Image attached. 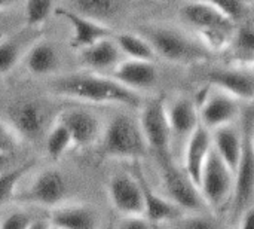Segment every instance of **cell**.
<instances>
[{
  "mask_svg": "<svg viewBox=\"0 0 254 229\" xmlns=\"http://www.w3.org/2000/svg\"><path fill=\"white\" fill-rule=\"evenodd\" d=\"M52 94L85 104L141 107V97L129 91L112 76L95 72L70 73L49 82Z\"/></svg>",
  "mask_w": 254,
  "mask_h": 229,
  "instance_id": "1",
  "label": "cell"
},
{
  "mask_svg": "<svg viewBox=\"0 0 254 229\" xmlns=\"http://www.w3.org/2000/svg\"><path fill=\"white\" fill-rule=\"evenodd\" d=\"M140 33L150 42L156 57L174 64H199L213 55L198 37L171 25L147 24Z\"/></svg>",
  "mask_w": 254,
  "mask_h": 229,
  "instance_id": "2",
  "label": "cell"
},
{
  "mask_svg": "<svg viewBox=\"0 0 254 229\" xmlns=\"http://www.w3.org/2000/svg\"><path fill=\"white\" fill-rule=\"evenodd\" d=\"M185 24L198 33V39L208 51L222 52L229 48L235 31V21L220 9L193 0H185L179 9Z\"/></svg>",
  "mask_w": 254,
  "mask_h": 229,
  "instance_id": "3",
  "label": "cell"
},
{
  "mask_svg": "<svg viewBox=\"0 0 254 229\" xmlns=\"http://www.w3.org/2000/svg\"><path fill=\"white\" fill-rule=\"evenodd\" d=\"M100 142L103 155L109 159L138 162L149 155L138 118L125 113L115 115L107 122Z\"/></svg>",
  "mask_w": 254,
  "mask_h": 229,
  "instance_id": "4",
  "label": "cell"
},
{
  "mask_svg": "<svg viewBox=\"0 0 254 229\" xmlns=\"http://www.w3.org/2000/svg\"><path fill=\"white\" fill-rule=\"evenodd\" d=\"M138 124L143 131L149 155H152L158 164L176 159L164 97H155L141 104Z\"/></svg>",
  "mask_w": 254,
  "mask_h": 229,
  "instance_id": "5",
  "label": "cell"
},
{
  "mask_svg": "<svg viewBox=\"0 0 254 229\" xmlns=\"http://www.w3.org/2000/svg\"><path fill=\"white\" fill-rule=\"evenodd\" d=\"M254 110L243 113L244 148L243 156L235 171V188L231 201L232 218L235 224L254 206V148L252 142V122Z\"/></svg>",
  "mask_w": 254,
  "mask_h": 229,
  "instance_id": "6",
  "label": "cell"
},
{
  "mask_svg": "<svg viewBox=\"0 0 254 229\" xmlns=\"http://www.w3.org/2000/svg\"><path fill=\"white\" fill-rule=\"evenodd\" d=\"M235 188V173L223 162L217 152L211 151L199 182L201 195L210 212H220L231 206Z\"/></svg>",
  "mask_w": 254,
  "mask_h": 229,
  "instance_id": "7",
  "label": "cell"
},
{
  "mask_svg": "<svg viewBox=\"0 0 254 229\" xmlns=\"http://www.w3.org/2000/svg\"><path fill=\"white\" fill-rule=\"evenodd\" d=\"M195 101L198 106L199 122L210 131L235 124L244 113L241 101L237 97L204 83Z\"/></svg>",
  "mask_w": 254,
  "mask_h": 229,
  "instance_id": "8",
  "label": "cell"
},
{
  "mask_svg": "<svg viewBox=\"0 0 254 229\" xmlns=\"http://www.w3.org/2000/svg\"><path fill=\"white\" fill-rule=\"evenodd\" d=\"M167 197L177 204L185 213L208 212L199 188L189 179L177 159L158 164Z\"/></svg>",
  "mask_w": 254,
  "mask_h": 229,
  "instance_id": "9",
  "label": "cell"
},
{
  "mask_svg": "<svg viewBox=\"0 0 254 229\" xmlns=\"http://www.w3.org/2000/svg\"><path fill=\"white\" fill-rule=\"evenodd\" d=\"M68 191V180L61 170L45 168L34 176L18 201L52 210L65 203Z\"/></svg>",
  "mask_w": 254,
  "mask_h": 229,
  "instance_id": "10",
  "label": "cell"
},
{
  "mask_svg": "<svg viewBox=\"0 0 254 229\" xmlns=\"http://www.w3.org/2000/svg\"><path fill=\"white\" fill-rule=\"evenodd\" d=\"M165 109L173 137V151L177 159V156L180 158L185 145L201 124L198 106L196 101L188 95H176L170 100L165 98Z\"/></svg>",
  "mask_w": 254,
  "mask_h": 229,
  "instance_id": "11",
  "label": "cell"
},
{
  "mask_svg": "<svg viewBox=\"0 0 254 229\" xmlns=\"http://www.w3.org/2000/svg\"><path fill=\"white\" fill-rule=\"evenodd\" d=\"M110 206L121 216H144V198L140 182L134 173H115L107 180Z\"/></svg>",
  "mask_w": 254,
  "mask_h": 229,
  "instance_id": "12",
  "label": "cell"
},
{
  "mask_svg": "<svg viewBox=\"0 0 254 229\" xmlns=\"http://www.w3.org/2000/svg\"><path fill=\"white\" fill-rule=\"evenodd\" d=\"M202 83L222 89L240 101H254V70L240 66L211 67L201 75Z\"/></svg>",
  "mask_w": 254,
  "mask_h": 229,
  "instance_id": "13",
  "label": "cell"
},
{
  "mask_svg": "<svg viewBox=\"0 0 254 229\" xmlns=\"http://www.w3.org/2000/svg\"><path fill=\"white\" fill-rule=\"evenodd\" d=\"M57 119L68 128L74 148H89L95 145L101 140L106 127L94 112L82 107H68L60 112Z\"/></svg>",
  "mask_w": 254,
  "mask_h": 229,
  "instance_id": "14",
  "label": "cell"
},
{
  "mask_svg": "<svg viewBox=\"0 0 254 229\" xmlns=\"http://www.w3.org/2000/svg\"><path fill=\"white\" fill-rule=\"evenodd\" d=\"M54 13L57 16L63 18L64 21H67L73 27V36L70 40L71 49L82 51L100 40L115 36V31L110 25H106L103 22L86 18L76 10L65 9V7H57V9H54Z\"/></svg>",
  "mask_w": 254,
  "mask_h": 229,
  "instance_id": "15",
  "label": "cell"
},
{
  "mask_svg": "<svg viewBox=\"0 0 254 229\" xmlns=\"http://www.w3.org/2000/svg\"><path fill=\"white\" fill-rule=\"evenodd\" d=\"M121 85L128 88L132 92L150 91L159 83V72L155 66V61H143V60H122L118 67L110 75Z\"/></svg>",
  "mask_w": 254,
  "mask_h": 229,
  "instance_id": "16",
  "label": "cell"
},
{
  "mask_svg": "<svg viewBox=\"0 0 254 229\" xmlns=\"http://www.w3.org/2000/svg\"><path fill=\"white\" fill-rule=\"evenodd\" d=\"M211 151H213L211 131L199 124V127L195 130V133L190 136V139L185 145L183 152L180 155L182 168L185 170V173L189 176V179L198 188H199V182H201V176H202L205 162H207Z\"/></svg>",
  "mask_w": 254,
  "mask_h": 229,
  "instance_id": "17",
  "label": "cell"
},
{
  "mask_svg": "<svg viewBox=\"0 0 254 229\" xmlns=\"http://www.w3.org/2000/svg\"><path fill=\"white\" fill-rule=\"evenodd\" d=\"M132 173L137 176L140 182L143 198H144V216L149 219L150 224H153L155 227L161 224H171L176 219H179L182 215H185V212L177 204H174L167 195L159 194L149 183L140 167H135Z\"/></svg>",
  "mask_w": 254,
  "mask_h": 229,
  "instance_id": "18",
  "label": "cell"
},
{
  "mask_svg": "<svg viewBox=\"0 0 254 229\" xmlns=\"http://www.w3.org/2000/svg\"><path fill=\"white\" fill-rule=\"evenodd\" d=\"M54 229H100L101 216L98 210L85 203H64L49 213Z\"/></svg>",
  "mask_w": 254,
  "mask_h": 229,
  "instance_id": "19",
  "label": "cell"
},
{
  "mask_svg": "<svg viewBox=\"0 0 254 229\" xmlns=\"http://www.w3.org/2000/svg\"><path fill=\"white\" fill-rule=\"evenodd\" d=\"M79 60L91 72L100 75L104 72H110L112 75V72L124 60V55L118 43L115 42V36H113L79 51Z\"/></svg>",
  "mask_w": 254,
  "mask_h": 229,
  "instance_id": "20",
  "label": "cell"
},
{
  "mask_svg": "<svg viewBox=\"0 0 254 229\" xmlns=\"http://www.w3.org/2000/svg\"><path fill=\"white\" fill-rule=\"evenodd\" d=\"M213 148L223 162L235 173L243 156L244 148V130L235 124L220 127L211 131Z\"/></svg>",
  "mask_w": 254,
  "mask_h": 229,
  "instance_id": "21",
  "label": "cell"
},
{
  "mask_svg": "<svg viewBox=\"0 0 254 229\" xmlns=\"http://www.w3.org/2000/svg\"><path fill=\"white\" fill-rule=\"evenodd\" d=\"M45 112L37 101H22L10 112V125L21 139H34L45 128Z\"/></svg>",
  "mask_w": 254,
  "mask_h": 229,
  "instance_id": "22",
  "label": "cell"
},
{
  "mask_svg": "<svg viewBox=\"0 0 254 229\" xmlns=\"http://www.w3.org/2000/svg\"><path fill=\"white\" fill-rule=\"evenodd\" d=\"M61 55L57 46L48 40L34 43L25 54V67L33 76H51L58 72Z\"/></svg>",
  "mask_w": 254,
  "mask_h": 229,
  "instance_id": "23",
  "label": "cell"
},
{
  "mask_svg": "<svg viewBox=\"0 0 254 229\" xmlns=\"http://www.w3.org/2000/svg\"><path fill=\"white\" fill-rule=\"evenodd\" d=\"M74 10L94 21L109 25L128 9V0H73Z\"/></svg>",
  "mask_w": 254,
  "mask_h": 229,
  "instance_id": "24",
  "label": "cell"
},
{
  "mask_svg": "<svg viewBox=\"0 0 254 229\" xmlns=\"http://www.w3.org/2000/svg\"><path fill=\"white\" fill-rule=\"evenodd\" d=\"M115 42L118 43L122 55H125L129 60L155 61L158 58L150 42L141 33H115Z\"/></svg>",
  "mask_w": 254,
  "mask_h": 229,
  "instance_id": "25",
  "label": "cell"
},
{
  "mask_svg": "<svg viewBox=\"0 0 254 229\" xmlns=\"http://www.w3.org/2000/svg\"><path fill=\"white\" fill-rule=\"evenodd\" d=\"M71 148H74V145L68 128L61 121L55 119L45 137V152L52 161H60Z\"/></svg>",
  "mask_w": 254,
  "mask_h": 229,
  "instance_id": "26",
  "label": "cell"
},
{
  "mask_svg": "<svg viewBox=\"0 0 254 229\" xmlns=\"http://www.w3.org/2000/svg\"><path fill=\"white\" fill-rule=\"evenodd\" d=\"M34 161H27L21 165L10 167L9 170L0 173V207L10 203L18 192L21 180L33 170Z\"/></svg>",
  "mask_w": 254,
  "mask_h": 229,
  "instance_id": "27",
  "label": "cell"
},
{
  "mask_svg": "<svg viewBox=\"0 0 254 229\" xmlns=\"http://www.w3.org/2000/svg\"><path fill=\"white\" fill-rule=\"evenodd\" d=\"M228 49H231L240 63L252 61L254 57V24H244L237 27Z\"/></svg>",
  "mask_w": 254,
  "mask_h": 229,
  "instance_id": "28",
  "label": "cell"
},
{
  "mask_svg": "<svg viewBox=\"0 0 254 229\" xmlns=\"http://www.w3.org/2000/svg\"><path fill=\"white\" fill-rule=\"evenodd\" d=\"M54 10V0H25L24 18L28 27H42Z\"/></svg>",
  "mask_w": 254,
  "mask_h": 229,
  "instance_id": "29",
  "label": "cell"
},
{
  "mask_svg": "<svg viewBox=\"0 0 254 229\" xmlns=\"http://www.w3.org/2000/svg\"><path fill=\"white\" fill-rule=\"evenodd\" d=\"M22 55L21 40L16 37L0 39V76L10 73L19 63Z\"/></svg>",
  "mask_w": 254,
  "mask_h": 229,
  "instance_id": "30",
  "label": "cell"
},
{
  "mask_svg": "<svg viewBox=\"0 0 254 229\" xmlns=\"http://www.w3.org/2000/svg\"><path fill=\"white\" fill-rule=\"evenodd\" d=\"M173 224V229H220L217 219L210 212L185 213Z\"/></svg>",
  "mask_w": 254,
  "mask_h": 229,
  "instance_id": "31",
  "label": "cell"
},
{
  "mask_svg": "<svg viewBox=\"0 0 254 229\" xmlns=\"http://www.w3.org/2000/svg\"><path fill=\"white\" fill-rule=\"evenodd\" d=\"M193 1L211 4V6L220 9L222 12H225L235 22L238 19H241L243 16H246V13H247V4L244 3V0H193Z\"/></svg>",
  "mask_w": 254,
  "mask_h": 229,
  "instance_id": "32",
  "label": "cell"
},
{
  "mask_svg": "<svg viewBox=\"0 0 254 229\" xmlns=\"http://www.w3.org/2000/svg\"><path fill=\"white\" fill-rule=\"evenodd\" d=\"M21 140V136L10 125V122L7 124L0 121V153L12 155L18 149Z\"/></svg>",
  "mask_w": 254,
  "mask_h": 229,
  "instance_id": "33",
  "label": "cell"
},
{
  "mask_svg": "<svg viewBox=\"0 0 254 229\" xmlns=\"http://www.w3.org/2000/svg\"><path fill=\"white\" fill-rule=\"evenodd\" d=\"M33 218L22 210L7 213L4 218H0V229H27Z\"/></svg>",
  "mask_w": 254,
  "mask_h": 229,
  "instance_id": "34",
  "label": "cell"
},
{
  "mask_svg": "<svg viewBox=\"0 0 254 229\" xmlns=\"http://www.w3.org/2000/svg\"><path fill=\"white\" fill-rule=\"evenodd\" d=\"M116 229H156L146 216H121Z\"/></svg>",
  "mask_w": 254,
  "mask_h": 229,
  "instance_id": "35",
  "label": "cell"
},
{
  "mask_svg": "<svg viewBox=\"0 0 254 229\" xmlns=\"http://www.w3.org/2000/svg\"><path fill=\"white\" fill-rule=\"evenodd\" d=\"M237 229H254V206L237 222Z\"/></svg>",
  "mask_w": 254,
  "mask_h": 229,
  "instance_id": "36",
  "label": "cell"
},
{
  "mask_svg": "<svg viewBox=\"0 0 254 229\" xmlns=\"http://www.w3.org/2000/svg\"><path fill=\"white\" fill-rule=\"evenodd\" d=\"M27 229H54V227L49 218H40V219H33Z\"/></svg>",
  "mask_w": 254,
  "mask_h": 229,
  "instance_id": "37",
  "label": "cell"
},
{
  "mask_svg": "<svg viewBox=\"0 0 254 229\" xmlns=\"http://www.w3.org/2000/svg\"><path fill=\"white\" fill-rule=\"evenodd\" d=\"M10 162H12V155L0 153V173H3V171L9 170V168L12 167V165H10Z\"/></svg>",
  "mask_w": 254,
  "mask_h": 229,
  "instance_id": "38",
  "label": "cell"
},
{
  "mask_svg": "<svg viewBox=\"0 0 254 229\" xmlns=\"http://www.w3.org/2000/svg\"><path fill=\"white\" fill-rule=\"evenodd\" d=\"M12 1H13V0H0V10H1V9H6Z\"/></svg>",
  "mask_w": 254,
  "mask_h": 229,
  "instance_id": "39",
  "label": "cell"
},
{
  "mask_svg": "<svg viewBox=\"0 0 254 229\" xmlns=\"http://www.w3.org/2000/svg\"><path fill=\"white\" fill-rule=\"evenodd\" d=\"M252 142H253V148H254V118H253V122H252Z\"/></svg>",
  "mask_w": 254,
  "mask_h": 229,
  "instance_id": "40",
  "label": "cell"
},
{
  "mask_svg": "<svg viewBox=\"0 0 254 229\" xmlns=\"http://www.w3.org/2000/svg\"><path fill=\"white\" fill-rule=\"evenodd\" d=\"M250 63H252V66H253V70H254V57L252 58V61H250Z\"/></svg>",
  "mask_w": 254,
  "mask_h": 229,
  "instance_id": "41",
  "label": "cell"
}]
</instances>
